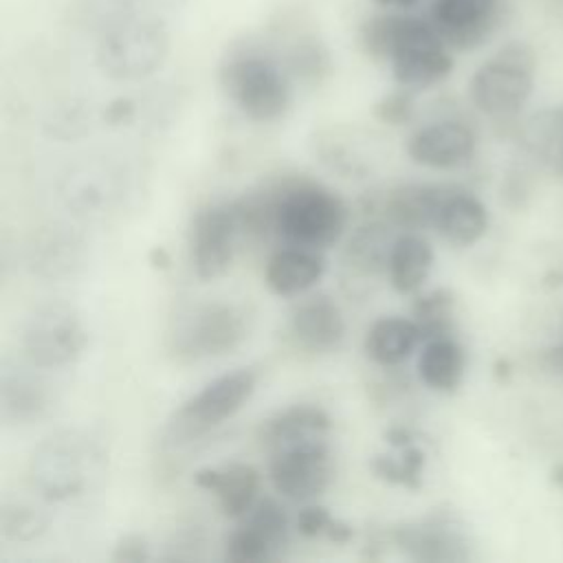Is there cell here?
I'll list each match as a JSON object with an SVG mask.
<instances>
[{"label": "cell", "mask_w": 563, "mask_h": 563, "mask_svg": "<svg viewBox=\"0 0 563 563\" xmlns=\"http://www.w3.org/2000/svg\"><path fill=\"white\" fill-rule=\"evenodd\" d=\"M86 112L79 110V108H62L57 114L51 117V134L53 136H59V139H75L79 134L86 132Z\"/></svg>", "instance_id": "obj_36"}, {"label": "cell", "mask_w": 563, "mask_h": 563, "mask_svg": "<svg viewBox=\"0 0 563 563\" xmlns=\"http://www.w3.org/2000/svg\"><path fill=\"white\" fill-rule=\"evenodd\" d=\"M295 528L306 539L325 537L328 541H334V543H347L354 534L350 523L334 519L325 506H317V504H308L299 510L295 519Z\"/></svg>", "instance_id": "obj_31"}, {"label": "cell", "mask_w": 563, "mask_h": 563, "mask_svg": "<svg viewBox=\"0 0 563 563\" xmlns=\"http://www.w3.org/2000/svg\"><path fill=\"white\" fill-rule=\"evenodd\" d=\"M552 7H554V11L563 18V0H552Z\"/></svg>", "instance_id": "obj_44"}, {"label": "cell", "mask_w": 563, "mask_h": 563, "mask_svg": "<svg viewBox=\"0 0 563 563\" xmlns=\"http://www.w3.org/2000/svg\"><path fill=\"white\" fill-rule=\"evenodd\" d=\"M88 343L81 314L64 301L37 306L22 328V354L33 367L55 369L75 363Z\"/></svg>", "instance_id": "obj_9"}, {"label": "cell", "mask_w": 563, "mask_h": 563, "mask_svg": "<svg viewBox=\"0 0 563 563\" xmlns=\"http://www.w3.org/2000/svg\"><path fill=\"white\" fill-rule=\"evenodd\" d=\"M110 559L117 561V563H141V561L152 559V550H150V543L143 534L130 532V534H123L117 541L114 552H112Z\"/></svg>", "instance_id": "obj_37"}, {"label": "cell", "mask_w": 563, "mask_h": 563, "mask_svg": "<svg viewBox=\"0 0 563 563\" xmlns=\"http://www.w3.org/2000/svg\"><path fill=\"white\" fill-rule=\"evenodd\" d=\"M323 273L325 260L319 251L286 244L266 260L264 282L273 295L295 297L310 290Z\"/></svg>", "instance_id": "obj_20"}, {"label": "cell", "mask_w": 563, "mask_h": 563, "mask_svg": "<svg viewBox=\"0 0 563 563\" xmlns=\"http://www.w3.org/2000/svg\"><path fill=\"white\" fill-rule=\"evenodd\" d=\"M424 462V451L416 444H409L400 449V455H374L369 460V468L378 479L387 484L418 490L422 486Z\"/></svg>", "instance_id": "obj_28"}, {"label": "cell", "mask_w": 563, "mask_h": 563, "mask_svg": "<svg viewBox=\"0 0 563 563\" xmlns=\"http://www.w3.org/2000/svg\"><path fill=\"white\" fill-rule=\"evenodd\" d=\"M537 55L530 44L512 40L497 48L468 81L471 103L497 121L515 119L534 88Z\"/></svg>", "instance_id": "obj_7"}, {"label": "cell", "mask_w": 563, "mask_h": 563, "mask_svg": "<svg viewBox=\"0 0 563 563\" xmlns=\"http://www.w3.org/2000/svg\"><path fill=\"white\" fill-rule=\"evenodd\" d=\"M422 343V332L413 319L398 314L376 319L363 341L365 354L383 365L394 367L411 356V352Z\"/></svg>", "instance_id": "obj_25"}, {"label": "cell", "mask_w": 563, "mask_h": 563, "mask_svg": "<svg viewBox=\"0 0 563 563\" xmlns=\"http://www.w3.org/2000/svg\"><path fill=\"white\" fill-rule=\"evenodd\" d=\"M433 229L453 246H471L484 238L488 229V211L475 194L449 185Z\"/></svg>", "instance_id": "obj_21"}, {"label": "cell", "mask_w": 563, "mask_h": 563, "mask_svg": "<svg viewBox=\"0 0 563 563\" xmlns=\"http://www.w3.org/2000/svg\"><path fill=\"white\" fill-rule=\"evenodd\" d=\"M106 446L86 429H62L46 435L29 460V479L46 501L84 495L103 473Z\"/></svg>", "instance_id": "obj_2"}, {"label": "cell", "mask_w": 563, "mask_h": 563, "mask_svg": "<svg viewBox=\"0 0 563 563\" xmlns=\"http://www.w3.org/2000/svg\"><path fill=\"white\" fill-rule=\"evenodd\" d=\"M187 0H114L110 4V11L121 15H139V18H152L161 22H172L178 18L185 9Z\"/></svg>", "instance_id": "obj_32"}, {"label": "cell", "mask_w": 563, "mask_h": 563, "mask_svg": "<svg viewBox=\"0 0 563 563\" xmlns=\"http://www.w3.org/2000/svg\"><path fill=\"white\" fill-rule=\"evenodd\" d=\"M389 539L411 561L455 563L473 556L468 532L451 510H433L420 519L398 523L389 530Z\"/></svg>", "instance_id": "obj_11"}, {"label": "cell", "mask_w": 563, "mask_h": 563, "mask_svg": "<svg viewBox=\"0 0 563 563\" xmlns=\"http://www.w3.org/2000/svg\"><path fill=\"white\" fill-rule=\"evenodd\" d=\"M240 238L242 224L235 200L200 209L194 216L189 231V255L196 277L200 282L222 277L235 257Z\"/></svg>", "instance_id": "obj_12"}, {"label": "cell", "mask_w": 563, "mask_h": 563, "mask_svg": "<svg viewBox=\"0 0 563 563\" xmlns=\"http://www.w3.org/2000/svg\"><path fill=\"white\" fill-rule=\"evenodd\" d=\"M378 7H385V9H391V11H407L411 9L418 0H374Z\"/></svg>", "instance_id": "obj_41"}, {"label": "cell", "mask_w": 563, "mask_h": 563, "mask_svg": "<svg viewBox=\"0 0 563 563\" xmlns=\"http://www.w3.org/2000/svg\"><path fill=\"white\" fill-rule=\"evenodd\" d=\"M224 539V559L231 563H260L277 556L290 537L286 510L271 497L257 499Z\"/></svg>", "instance_id": "obj_13"}, {"label": "cell", "mask_w": 563, "mask_h": 563, "mask_svg": "<svg viewBox=\"0 0 563 563\" xmlns=\"http://www.w3.org/2000/svg\"><path fill=\"white\" fill-rule=\"evenodd\" d=\"M150 264H152L154 268H158V271H165V268H169L172 257H169V253H167L163 246H154V249L150 251Z\"/></svg>", "instance_id": "obj_40"}, {"label": "cell", "mask_w": 563, "mask_h": 563, "mask_svg": "<svg viewBox=\"0 0 563 563\" xmlns=\"http://www.w3.org/2000/svg\"><path fill=\"white\" fill-rule=\"evenodd\" d=\"M433 268V249L418 235V231H405L394 238L387 257V277L396 292H416Z\"/></svg>", "instance_id": "obj_24"}, {"label": "cell", "mask_w": 563, "mask_h": 563, "mask_svg": "<svg viewBox=\"0 0 563 563\" xmlns=\"http://www.w3.org/2000/svg\"><path fill=\"white\" fill-rule=\"evenodd\" d=\"M51 405V389L40 376L24 367H4L0 378V411L4 424H33L48 413Z\"/></svg>", "instance_id": "obj_19"}, {"label": "cell", "mask_w": 563, "mask_h": 563, "mask_svg": "<svg viewBox=\"0 0 563 563\" xmlns=\"http://www.w3.org/2000/svg\"><path fill=\"white\" fill-rule=\"evenodd\" d=\"M172 51L169 24L152 18L108 11L101 24L95 59L114 81H136L163 68Z\"/></svg>", "instance_id": "obj_4"}, {"label": "cell", "mask_w": 563, "mask_h": 563, "mask_svg": "<svg viewBox=\"0 0 563 563\" xmlns=\"http://www.w3.org/2000/svg\"><path fill=\"white\" fill-rule=\"evenodd\" d=\"M548 361L554 369H559L563 374V341L559 345H554L550 352H548Z\"/></svg>", "instance_id": "obj_42"}, {"label": "cell", "mask_w": 563, "mask_h": 563, "mask_svg": "<svg viewBox=\"0 0 563 563\" xmlns=\"http://www.w3.org/2000/svg\"><path fill=\"white\" fill-rule=\"evenodd\" d=\"M475 132L457 119H442L418 128L407 141V154L413 163L429 169H455L475 154Z\"/></svg>", "instance_id": "obj_15"}, {"label": "cell", "mask_w": 563, "mask_h": 563, "mask_svg": "<svg viewBox=\"0 0 563 563\" xmlns=\"http://www.w3.org/2000/svg\"><path fill=\"white\" fill-rule=\"evenodd\" d=\"M251 330V314L233 301L185 306L167 330V350L180 363L218 358L238 350Z\"/></svg>", "instance_id": "obj_5"}, {"label": "cell", "mask_w": 563, "mask_h": 563, "mask_svg": "<svg viewBox=\"0 0 563 563\" xmlns=\"http://www.w3.org/2000/svg\"><path fill=\"white\" fill-rule=\"evenodd\" d=\"M132 119H134V101L123 99V97L110 101L103 110V121L108 125H121V123H128Z\"/></svg>", "instance_id": "obj_38"}, {"label": "cell", "mask_w": 563, "mask_h": 563, "mask_svg": "<svg viewBox=\"0 0 563 563\" xmlns=\"http://www.w3.org/2000/svg\"><path fill=\"white\" fill-rule=\"evenodd\" d=\"M429 20L449 48L471 51L497 29L501 0H435Z\"/></svg>", "instance_id": "obj_14"}, {"label": "cell", "mask_w": 563, "mask_h": 563, "mask_svg": "<svg viewBox=\"0 0 563 563\" xmlns=\"http://www.w3.org/2000/svg\"><path fill=\"white\" fill-rule=\"evenodd\" d=\"M257 387V372L240 367L209 380L167 418L163 440L167 446H185L233 418Z\"/></svg>", "instance_id": "obj_8"}, {"label": "cell", "mask_w": 563, "mask_h": 563, "mask_svg": "<svg viewBox=\"0 0 563 563\" xmlns=\"http://www.w3.org/2000/svg\"><path fill=\"white\" fill-rule=\"evenodd\" d=\"M220 86L235 108L257 123L282 119L292 103V84L279 62L264 53L238 51L220 66Z\"/></svg>", "instance_id": "obj_6"}, {"label": "cell", "mask_w": 563, "mask_h": 563, "mask_svg": "<svg viewBox=\"0 0 563 563\" xmlns=\"http://www.w3.org/2000/svg\"><path fill=\"white\" fill-rule=\"evenodd\" d=\"M363 46L374 59H387L396 81L407 90H424L453 70L449 44L431 20L383 13L363 24Z\"/></svg>", "instance_id": "obj_1"}, {"label": "cell", "mask_w": 563, "mask_h": 563, "mask_svg": "<svg viewBox=\"0 0 563 563\" xmlns=\"http://www.w3.org/2000/svg\"><path fill=\"white\" fill-rule=\"evenodd\" d=\"M268 477L273 488L290 501H310L323 495L334 477V460L325 438L271 451Z\"/></svg>", "instance_id": "obj_10"}, {"label": "cell", "mask_w": 563, "mask_h": 563, "mask_svg": "<svg viewBox=\"0 0 563 563\" xmlns=\"http://www.w3.org/2000/svg\"><path fill=\"white\" fill-rule=\"evenodd\" d=\"M343 198L312 180L282 178L275 205V235L290 246L323 251L339 242L347 227Z\"/></svg>", "instance_id": "obj_3"}, {"label": "cell", "mask_w": 563, "mask_h": 563, "mask_svg": "<svg viewBox=\"0 0 563 563\" xmlns=\"http://www.w3.org/2000/svg\"><path fill=\"white\" fill-rule=\"evenodd\" d=\"M385 438H387L389 444L396 446V449H402V446H409V444L416 442V440H413V433H411L407 427H394V429H389V431L385 433Z\"/></svg>", "instance_id": "obj_39"}, {"label": "cell", "mask_w": 563, "mask_h": 563, "mask_svg": "<svg viewBox=\"0 0 563 563\" xmlns=\"http://www.w3.org/2000/svg\"><path fill=\"white\" fill-rule=\"evenodd\" d=\"M552 482L556 486H563V464H559L554 471H552Z\"/></svg>", "instance_id": "obj_43"}, {"label": "cell", "mask_w": 563, "mask_h": 563, "mask_svg": "<svg viewBox=\"0 0 563 563\" xmlns=\"http://www.w3.org/2000/svg\"><path fill=\"white\" fill-rule=\"evenodd\" d=\"M449 185H400L385 198V218L391 227L402 231H420L433 227L440 202Z\"/></svg>", "instance_id": "obj_23"}, {"label": "cell", "mask_w": 563, "mask_h": 563, "mask_svg": "<svg viewBox=\"0 0 563 563\" xmlns=\"http://www.w3.org/2000/svg\"><path fill=\"white\" fill-rule=\"evenodd\" d=\"M194 484L216 495L224 517L240 519L257 501L260 473L244 462H231L224 466H205L194 473Z\"/></svg>", "instance_id": "obj_18"}, {"label": "cell", "mask_w": 563, "mask_h": 563, "mask_svg": "<svg viewBox=\"0 0 563 563\" xmlns=\"http://www.w3.org/2000/svg\"><path fill=\"white\" fill-rule=\"evenodd\" d=\"M391 242L394 238H389V231L385 224L380 222L363 224L347 240V246L343 251V262L350 271L363 277L387 273V257H389Z\"/></svg>", "instance_id": "obj_27"}, {"label": "cell", "mask_w": 563, "mask_h": 563, "mask_svg": "<svg viewBox=\"0 0 563 563\" xmlns=\"http://www.w3.org/2000/svg\"><path fill=\"white\" fill-rule=\"evenodd\" d=\"M48 528V519L42 510L24 501H4L0 510V532L7 541H35Z\"/></svg>", "instance_id": "obj_30"}, {"label": "cell", "mask_w": 563, "mask_h": 563, "mask_svg": "<svg viewBox=\"0 0 563 563\" xmlns=\"http://www.w3.org/2000/svg\"><path fill=\"white\" fill-rule=\"evenodd\" d=\"M205 545V532L196 526H187L185 530L174 532V537L169 539L167 559H200Z\"/></svg>", "instance_id": "obj_35"}, {"label": "cell", "mask_w": 563, "mask_h": 563, "mask_svg": "<svg viewBox=\"0 0 563 563\" xmlns=\"http://www.w3.org/2000/svg\"><path fill=\"white\" fill-rule=\"evenodd\" d=\"M453 295L446 288H435L413 303V321L422 332V343L433 336L453 334Z\"/></svg>", "instance_id": "obj_29"}, {"label": "cell", "mask_w": 563, "mask_h": 563, "mask_svg": "<svg viewBox=\"0 0 563 563\" xmlns=\"http://www.w3.org/2000/svg\"><path fill=\"white\" fill-rule=\"evenodd\" d=\"M292 345L306 354L334 352L345 339V317L328 295H312L295 306L288 321Z\"/></svg>", "instance_id": "obj_16"}, {"label": "cell", "mask_w": 563, "mask_h": 563, "mask_svg": "<svg viewBox=\"0 0 563 563\" xmlns=\"http://www.w3.org/2000/svg\"><path fill=\"white\" fill-rule=\"evenodd\" d=\"M86 257L84 238L66 224H51L33 235L29 246V266L35 275L46 279L73 277Z\"/></svg>", "instance_id": "obj_17"}, {"label": "cell", "mask_w": 563, "mask_h": 563, "mask_svg": "<svg viewBox=\"0 0 563 563\" xmlns=\"http://www.w3.org/2000/svg\"><path fill=\"white\" fill-rule=\"evenodd\" d=\"M464 347L453 334L433 336L422 343L418 356V376L429 389L442 394L455 391L464 378Z\"/></svg>", "instance_id": "obj_26"}, {"label": "cell", "mask_w": 563, "mask_h": 563, "mask_svg": "<svg viewBox=\"0 0 563 563\" xmlns=\"http://www.w3.org/2000/svg\"><path fill=\"white\" fill-rule=\"evenodd\" d=\"M330 424L332 422L325 409H321L319 405L301 402L268 416L260 424L257 438H260V444L271 453L297 442L325 438V433L330 431Z\"/></svg>", "instance_id": "obj_22"}, {"label": "cell", "mask_w": 563, "mask_h": 563, "mask_svg": "<svg viewBox=\"0 0 563 563\" xmlns=\"http://www.w3.org/2000/svg\"><path fill=\"white\" fill-rule=\"evenodd\" d=\"M374 117H376L380 123H387V125H405V123H409L411 117H413V99H411V92L405 88V90L385 95V97L374 106Z\"/></svg>", "instance_id": "obj_34"}, {"label": "cell", "mask_w": 563, "mask_h": 563, "mask_svg": "<svg viewBox=\"0 0 563 563\" xmlns=\"http://www.w3.org/2000/svg\"><path fill=\"white\" fill-rule=\"evenodd\" d=\"M290 68L297 77L317 81L328 73V55L314 40H301L290 53Z\"/></svg>", "instance_id": "obj_33"}]
</instances>
